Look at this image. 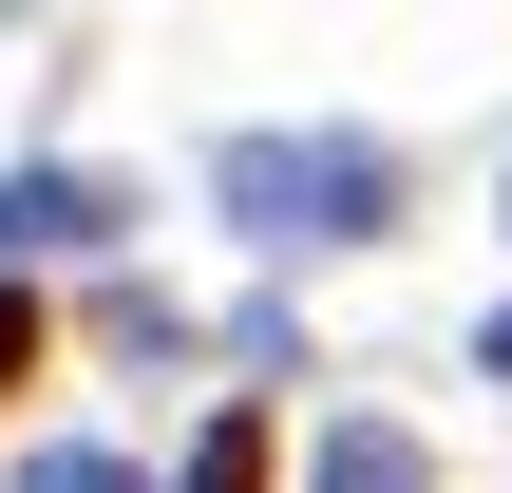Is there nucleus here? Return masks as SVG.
Listing matches in <instances>:
<instances>
[{
    "label": "nucleus",
    "instance_id": "obj_1",
    "mask_svg": "<svg viewBox=\"0 0 512 493\" xmlns=\"http://www.w3.org/2000/svg\"><path fill=\"white\" fill-rule=\"evenodd\" d=\"M209 190H228L247 247H380L399 228V152L380 133H228Z\"/></svg>",
    "mask_w": 512,
    "mask_h": 493
},
{
    "label": "nucleus",
    "instance_id": "obj_2",
    "mask_svg": "<svg viewBox=\"0 0 512 493\" xmlns=\"http://www.w3.org/2000/svg\"><path fill=\"white\" fill-rule=\"evenodd\" d=\"M95 228H133L114 171H0V266H19V247H95Z\"/></svg>",
    "mask_w": 512,
    "mask_h": 493
},
{
    "label": "nucleus",
    "instance_id": "obj_3",
    "mask_svg": "<svg viewBox=\"0 0 512 493\" xmlns=\"http://www.w3.org/2000/svg\"><path fill=\"white\" fill-rule=\"evenodd\" d=\"M323 493H437V456L399 437V418H323V456H304Z\"/></svg>",
    "mask_w": 512,
    "mask_h": 493
},
{
    "label": "nucleus",
    "instance_id": "obj_4",
    "mask_svg": "<svg viewBox=\"0 0 512 493\" xmlns=\"http://www.w3.org/2000/svg\"><path fill=\"white\" fill-rule=\"evenodd\" d=\"M171 493H266V418H247V399H228V418H209V437H190V475Z\"/></svg>",
    "mask_w": 512,
    "mask_h": 493
},
{
    "label": "nucleus",
    "instance_id": "obj_5",
    "mask_svg": "<svg viewBox=\"0 0 512 493\" xmlns=\"http://www.w3.org/2000/svg\"><path fill=\"white\" fill-rule=\"evenodd\" d=\"M19 493H133V456H95V437H76V456H19Z\"/></svg>",
    "mask_w": 512,
    "mask_h": 493
},
{
    "label": "nucleus",
    "instance_id": "obj_6",
    "mask_svg": "<svg viewBox=\"0 0 512 493\" xmlns=\"http://www.w3.org/2000/svg\"><path fill=\"white\" fill-rule=\"evenodd\" d=\"M38 380V285H0V399Z\"/></svg>",
    "mask_w": 512,
    "mask_h": 493
}]
</instances>
